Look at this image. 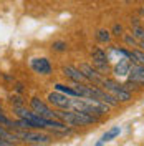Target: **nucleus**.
<instances>
[{"label": "nucleus", "instance_id": "nucleus-21", "mask_svg": "<svg viewBox=\"0 0 144 146\" xmlns=\"http://www.w3.org/2000/svg\"><path fill=\"white\" fill-rule=\"evenodd\" d=\"M0 113H3V108H2V105H0Z\"/></svg>", "mask_w": 144, "mask_h": 146}, {"label": "nucleus", "instance_id": "nucleus-6", "mask_svg": "<svg viewBox=\"0 0 144 146\" xmlns=\"http://www.w3.org/2000/svg\"><path fill=\"white\" fill-rule=\"evenodd\" d=\"M46 100H48L50 105H53L55 108H58V110H70L71 108V96L63 95V93H60V91H56V90L53 93H50Z\"/></svg>", "mask_w": 144, "mask_h": 146}, {"label": "nucleus", "instance_id": "nucleus-12", "mask_svg": "<svg viewBox=\"0 0 144 146\" xmlns=\"http://www.w3.org/2000/svg\"><path fill=\"white\" fill-rule=\"evenodd\" d=\"M55 90L60 91V93H63V95H68V96H71V98H76V96H78L76 91L73 90V86H66L63 83H56V85H55Z\"/></svg>", "mask_w": 144, "mask_h": 146}, {"label": "nucleus", "instance_id": "nucleus-3", "mask_svg": "<svg viewBox=\"0 0 144 146\" xmlns=\"http://www.w3.org/2000/svg\"><path fill=\"white\" fill-rule=\"evenodd\" d=\"M30 110L35 111L36 115L42 116V118H46V119L56 118V110H52L45 101L40 100V98H32V100H30Z\"/></svg>", "mask_w": 144, "mask_h": 146}, {"label": "nucleus", "instance_id": "nucleus-13", "mask_svg": "<svg viewBox=\"0 0 144 146\" xmlns=\"http://www.w3.org/2000/svg\"><path fill=\"white\" fill-rule=\"evenodd\" d=\"M96 38H98V42H101V43H109V40H111V32L101 28V30H98V33H96Z\"/></svg>", "mask_w": 144, "mask_h": 146}, {"label": "nucleus", "instance_id": "nucleus-15", "mask_svg": "<svg viewBox=\"0 0 144 146\" xmlns=\"http://www.w3.org/2000/svg\"><path fill=\"white\" fill-rule=\"evenodd\" d=\"M0 125L3 128H7V129H15V121H12V119H9L3 113H0Z\"/></svg>", "mask_w": 144, "mask_h": 146}, {"label": "nucleus", "instance_id": "nucleus-19", "mask_svg": "<svg viewBox=\"0 0 144 146\" xmlns=\"http://www.w3.org/2000/svg\"><path fill=\"white\" fill-rule=\"evenodd\" d=\"M10 103H12L13 106H23V105H25L20 96H12V98H10Z\"/></svg>", "mask_w": 144, "mask_h": 146}, {"label": "nucleus", "instance_id": "nucleus-17", "mask_svg": "<svg viewBox=\"0 0 144 146\" xmlns=\"http://www.w3.org/2000/svg\"><path fill=\"white\" fill-rule=\"evenodd\" d=\"M113 35H116V36H123L124 35V28H123V25L114 23V27H113Z\"/></svg>", "mask_w": 144, "mask_h": 146}, {"label": "nucleus", "instance_id": "nucleus-14", "mask_svg": "<svg viewBox=\"0 0 144 146\" xmlns=\"http://www.w3.org/2000/svg\"><path fill=\"white\" fill-rule=\"evenodd\" d=\"M131 33H133L139 42H144V27L143 25H139L137 22L134 23V27H133V32H131Z\"/></svg>", "mask_w": 144, "mask_h": 146}, {"label": "nucleus", "instance_id": "nucleus-18", "mask_svg": "<svg viewBox=\"0 0 144 146\" xmlns=\"http://www.w3.org/2000/svg\"><path fill=\"white\" fill-rule=\"evenodd\" d=\"M66 42H55L53 43V50L56 52H66Z\"/></svg>", "mask_w": 144, "mask_h": 146}, {"label": "nucleus", "instance_id": "nucleus-20", "mask_svg": "<svg viewBox=\"0 0 144 146\" xmlns=\"http://www.w3.org/2000/svg\"><path fill=\"white\" fill-rule=\"evenodd\" d=\"M0 146H15V143H12L9 139H3V138L0 136Z\"/></svg>", "mask_w": 144, "mask_h": 146}, {"label": "nucleus", "instance_id": "nucleus-1", "mask_svg": "<svg viewBox=\"0 0 144 146\" xmlns=\"http://www.w3.org/2000/svg\"><path fill=\"white\" fill-rule=\"evenodd\" d=\"M99 86H103L106 91H109L118 101H123V103H126V101H131L133 100V95H131V91H127L121 83H118L116 80H111V78H103V82Z\"/></svg>", "mask_w": 144, "mask_h": 146}, {"label": "nucleus", "instance_id": "nucleus-2", "mask_svg": "<svg viewBox=\"0 0 144 146\" xmlns=\"http://www.w3.org/2000/svg\"><path fill=\"white\" fill-rule=\"evenodd\" d=\"M17 138L23 139L27 143H38V145H46L52 141V136L46 133H40V131H32V129H17Z\"/></svg>", "mask_w": 144, "mask_h": 146}, {"label": "nucleus", "instance_id": "nucleus-11", "mask_svg": "<svg viewBox=\"0 0 144 146\" xmlns=\"http://www.w3.org/2000/svg\"><path fill=\"white\" fill-rule=\"evenodd\" d=\"M129 62L134 63V65H144V50H141V48L131 50V58H129Z\"/></svg>", "mask_w": 144, "mask_h": 146}, {"label": "nucleus", "instance_id": "nucleus-16", "mask_svg": "<svg viewBox=\"0 0 144 146\" xmlns=\"http://www.w3.org/2000/svg\"><path fill=\"white\" fill-rule=\"evenodd\" d=\"M123 38H124V42H126L129 46H137V45H139V40H137L133 33H124Z\"/></svg>", "mask_w": 144, "mask_h": 146}, {"label": "nucleus", "instance_id": "nucleus-10", "mask_svg": "<svg viewBox=\"0 0 144 146\" xmlns=\"http://www.w3.org/2000/svg\"><path fill=\"white\" fill-rule=\"evenodd\" d=\"M119 133H121V128H119V126H113L111 129H108V131L101 136V139L96 143V146H103L104 143H108V141H111V139H114Z\"/></svg>", "mask_w": 144, "mask_h": 146}, {"label": "nucleus", "instance_id": "nucleus-4", "mask_svg": "<svg viewBox=\"0 0 144 146\" xmlns=\"http://www.w3.org/2000/svg\"><path fill=\"white\" fill-rule=\"evenodd\" d=\"M91 60H93V66L98 70L99 73H108L109 70V58L108 53L101 48H93L91 50Z\"/></svg>", "mask_w": 144, "mask_h": 146}, {"label": "nucleus", "instance_id": "nucleus-7", "mask_svg": "<svg viewBox=\"0 0 144 146\" xmlns=\"http://www.w3.org/2000/svg\"><path fill=\"white\" fill-rule=\"evenodd\" d=\"M30 66L38 75H52V72H53V66L48 62V58H32Z\"/></svg>", "mask_w": 144, "mask_h": 146}, {"label": "nucleus", "instance_id": "nucleus-5", "mask_svg": "<svg viewBox=\"0 0 144 146\" xmlns=\"http://www.w3.org/2000/svg\"><path fill=\"white\" fill-rule=\"evenodd\" d=\"M78 70L81 72V75L88 80V82H91L93 85H101V82H103V73H99L93 65H90V63H81L80 66H78Z\"/></svg>", "mask_w": 144, "mask_h": 146}, {"label": "nucleus", "instance_id": "nucleus-8", "mask_svg": "<svg viewBox=\"0 0 144 146\" xmlns=\"http://www.w3.org/2000/svg\"><path fill=\"white\" fill-rule=\"evenodd\" d=\"M63 75L66 76V78H70L73 83H83L86 78L81 75V72L78 70V68H75V66H71V65H66V66H63Z\"/></svg>", "mask_w": 144, "mask_h": 146}, {"label": "nucleus", "instance_id": "nucleus-9", "mask_svg": "<svg viewBox=\"0 0 144 146\" xmlns=\"http://www.w3.org/2000/svg\"><path fill=\"white\" fill-rule=\"evenodd\" d=\"M131 66L133 63L129 62V60H119L116 65H114V68H113V73L116 75V76H127L129 72H131Z\"/></svg>", "mask_w": 144, "mask_h": 146}]
</instances>
